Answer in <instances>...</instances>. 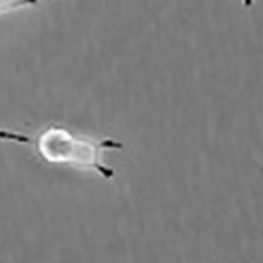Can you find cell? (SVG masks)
Instances as JSON below:
<instances>
[{"label":"cell","mask_w":263,"mask_h":263,"mask_svg":"<svg viewBox=\"0 0 263 263\" xmlns=\"http://www.w3.org/2000/svg\"><path fill=\"white\" fill-rule=\"evenodd\" d=\"M39 0H0V15L34 7Z\"/></svg>","instance_id":"cell-2"},{"label":"cell","mask_w":263,"mask_h":263,"mask_svg":"<svg viewBox=\"0 0 263 263\" xmlns=\"http://www.w3.org/2000/svg\"><path fill=\"white\" fill-rule=\"evenodd\" d=\"M0 141L29 145L37 156L50 164L93 171L106 180L115 177V172L107 166L102 157L106 151H120L122 142L111 138L96 139L73 133L61 125L51 124L27 134L9 128H0Z\"/></svg>","instance_id":"cell-1"},{"label":"cell","mask_w":263,"mask_h":263,"mask_svg":"<svg viewBox=\"0 0 263 263\" xmlns=\"http://www.w3.org/2000/svg\"><path fill=\"white\" fill-rule=\"evenodd\" d=\"M241 2L243 3V5L246 6V7H252L253 6V0H241Z\"/></svg>","instance_id":"cell-3"}]
</instances>
